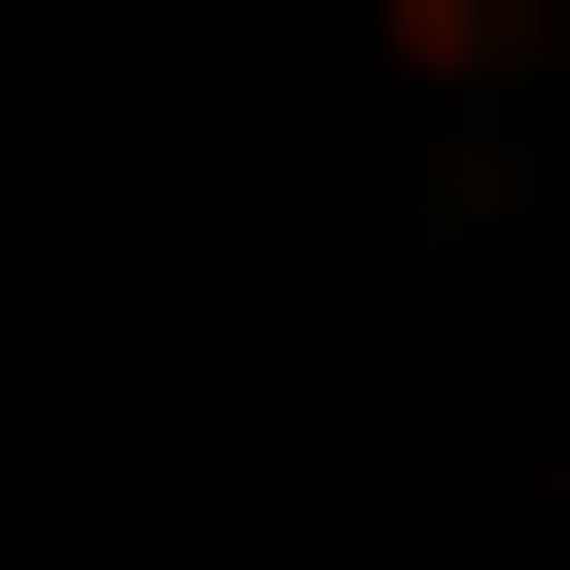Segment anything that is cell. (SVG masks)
Listing matches in <instances>:
<instances>
[]
</instances>
